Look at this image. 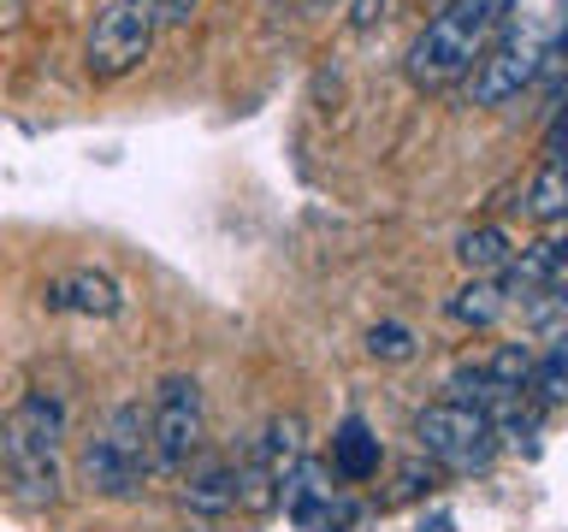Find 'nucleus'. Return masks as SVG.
Instances as JSON below:
<instances>
[{
  "instance_id": "obj_1",
  "label": "nucleus",
  "mask_w": 568,
  "mask_h": 532,
  "mask_svg": "<svg viewBox=\"0 0 568 532\" xmlns=\"http://www.w3.org/2000/svg\"><path fill=\"white\" fill-rule=\"evenodd\" d=\"M497 24H504V18H497L486 0H450V7L415 35V48H408V83L415 89H450L456 78H468Z\"/></svg>"
},
{
  "instance_id": "obj_2",
  "label": "nucleus",
  "mask_w": 568,
  "mask_h": 532,
  "mask_svg": "<svg viewBox=\"0 0 568 532\" xmlns=\"http://www.w3.org/2000/svg\"><path fill=\"white\" fill-rule=\"evenodd\" d=\"M149 468H154V461H149V415H142V402H119L113 420H106V432L89 438V450H83L89 491L131 497Z\"/></svg>"
},
{
  "instance_id": "obj_3",
  "label": "nucleus",
  "mask_w": 568,
  "mask_h": 532,
  "mask_svg": "<svg viewBox=\"0 0 568 532\" xmlns=\"http://www.w3.org/2000/svg\"><path fill=\"white\" fill-rule=\"evenodd\" d=\"M154 30H160L154 0H113V7L95 18V30H89V48H83L89 78L95 83L131 78V71L154 53Z\"/></svg>"
},
{
  "instance_id": "obj_4",
  "label": "nucleus",
  "mask_w": 568,
  "mask_h": 532,
  "mask_svg": "<svg viewBox=\"0 0 568 532\" xmlns=\"http://www.w3.org/2000/svg\"><path fill=\"white\" fill-rule=\"evenodd\" d=\"M207 438V402H202V385L184 379V372H172L166 385H160V397L149 408V461L166 473H184L195 450H202Z\"/></svg>"
},
{
  "instance_id": "obj_5",
  "label": "nucleus",
  "mask_w": 568,
  "mask_h": 532,
  "mask_svg": "<svg viewBox=\"0 0 568 532\" xmlns=\"http://www.w3.org/2000/svg\"><path fill=\"white\" fill-rule=\"evenodd\" d=\"M415 438H420V456L438 461V468H450V473H479V468H491V456H497L491 420L479 415V408H468V402L420 408Z\"/></svg>"
},
{
  "instance_id": "obj_6",
  "label": "nucleus",
  "mask_w": 568,
  "mask_h": 532,
  "mask_svg": "<svg viewBox=\"0 0 568 532\" xmlns=\"http://www.w3.org/2000/svg\"><path fill=\"white\" fill-rule=\"evenodd\" d=\"M550 42V30L532 24H509L497 42H486V53L474 60V106H504L515 95H527L539 78V53Z\"/></svg>"
},
{
  "instance_id": "obj_7",
  "label": "nucleus",
  "mask_w": 568,
  "mask_h": 532,
  "mask_svg": "<svg viewBox=\"0 0 568 532\" xmlns=\"http://www.w3.org/2000/svg\"><path fill=\"white\" fill-rule=\"evenodd\" d=\"M278 503L284 514L302 526V532H349L355 526V503L332 485V473L320 461H302V468L278 485Z\"/></svg>"
},
{
  "instance_id": "obj_8",
  "label": "nucleus",
  "mask_w": 568,
  "mask_h": 532,
  "mask_svg": "<svg viewBox=\"0 0 568 532\" xmlns=\"http://www.w3.org/2000/svg\"><path fill=\"white\" fill-rule=\"evenodd\" d=\"M562 278H568V248L557 231H545L539 243H527L521 255H509L504 266V296L509 301H532V296H545V290H562Z\"/></svg>"
},
{
  "instance_id": "obj_9",
  "label": "nucleus",
  "mask_w": 568,
  "mask_h": 532,
  "mask_svg": "<svg viewBox=\"0 0 568 532\" xmlns=\"http://www.w3.org/2000/svg\"><path fill=\"white\" fill-rule=\"evenodd\" d=\"M0 438H7V443H24V450L53 456V450H60V438H65V415H60V402L42 397V390H30V397L7 415Z\"/></svg>"
},
{
  "instance_id": "obj_10",
  "label": "nucleus",
  "mask_w": 568,
  "mask_h": 532,
  "mask_svg": "<svg viewBox=\"0 0 568 532\" xmlns=\"http://www.w3.org/2000/svg\"><path fill=\"white\" fill-rule=\"evenodd\" d=\"M255 461L284 485V479L308 461V420H302V415H273V420H266V432L255 438Z\"/></svg>"
},
{
  "instance_id": "obj_11",
  "label": "nucleus",
  "mask_w": 568,
  "mask_h": 532,
  "mask_svg": "<svg viewBox=\"0 0 568 532\" xmlns=\"http://www.w3.org/2000/svg\"><path fill=\"white\" fill-rule=\"evenodd\" d=\"M48 308H78V314L113 319V314H119V284H113V273H95V266H83V273L48 284Z\"/></svg>"
},
{
  "instance_id": "obj_12",
  "label": "nucleus",
  "mask_w": 568,
  "mask_h": 532,
  "mask_svg": "<svg viewBox=\"0 0 568 532\" xmlns=\"http://www.w3.org/2000/svg\"><path fill=\"white\" fill-rule=\"evenodd\" d=\"M379 461H385V450H379V438L367 432V420H344L337 426V438H332V473L337 479H349V485H362V479H373L379 473Z\"/></svg>"
},
{
  "instance_id": "obj_13",
  "label": "nucleus",
  "mask_w": 568,
  "mask_h": 532,
  "mask_svg": "<svg viewBox=\"0 0 568 532\" xmlns=\"http://www.w3.org/2000/svg\"><path fill=\"white\" fill-rule=\"evenodd\" d=\"M509 231H497V225H474V231H462L456 237V260H462V273L468 278H497L509 266Z\"/></svg>"
},
{
  "instance_id": "obj_14",
  "label": "nucleus",
  "mask_w": 568,
  "mask_h": 532,
  "mask_svg": "<svg viewBox=\"0 0 568 532\" xmlns=\"http://www.w3.org/2000/svg\"><path fill=\"white\" fill-rule=\"evenodd\" d=\"M184 503L202 509V514L237 509V468H231V461H202V468H190Z\"/></svg>"
},
{
  "instance_id": "obj_15",
  "label": "nucleus",
  "mask_w": 568,
  "mask_h": 532,
  "mask_svg": "<svg viewBox=\"0 0 568 532\" xmlns=\"http://www.w3.org/2000/svg\"><path fill=\"white\" fill-rule=\"evenodd\" d=\"M504 308H509V296H504V284H497V278H468L450 301H444V314H450L456 326H491Z\"/></svg>"
},
{
  "instance_id": "obj_16",
  "label": "nucleus",
  "mask_w": 568,
  "mask_h": 532,
  "mask_svg": "<svg viewBox=\"0 0 568 532\" xmlns=\"http://www.w3.org/2000/svg\"><path fill=\"white\" fill-rule=\"evenodd\" d=\"M521 202H527V213H532V219H539L545 231H557V225H562V213H568V177H562V160H545L539 177L527 184Z\"/></svg>"
},
{
  "instance_id": "obj_17",
  "label": "nucleus",
  "mask_w": 568,
  "mask_h": 532,
  "mask_svg": "<svg viewBox=\"0 0 568 532\" xmlns=\"http://www.w3.org/2000/svg\"><path fill=\"white\" fill-rule=\"evenodd\" d=\"M527 397L539 408H557L568 397V344L557 337V344H545V355L527 367Z\"/></svg>"
},
{
  "instance_id": "obj_18",
  "label": "nucleus",
  "mask_w": 568,
  "mask_h": 532,
  "mask_svg": "<svg viewBox=\"0 0 568 532\" xmlns=\"http://www.w3.org/2000/svg\"><path fill=\"white\" fill-rule=\"evenodd\" d=\"M237 509H248V514L278 509V479L255 461V450H248V456H243V468H237Z\"/></svg>"
},
{
  "instance_id": "obj_19",
  "label": "nucleus",
  "mask_w": 568,
  "mask_h": 532,
  "mask_svg": "<svg viewBox=\"0 0 568 532\" xmlns=\"http://www.w3.org/2000/svg\"><path fill=\"white\" fill-rule=\"evenodd\" d=\"M527 367H532L527 344H497V349L486 355V361H479L486 385H497V390H527Z\"/></svg>"
},
{
  "instance_id": "obj_20",
  "label": "nucleus",
  "mask_w": 568,
  "mask_h": 532,
  "mask_svg": "<svg viewBox=\"0 0 568 532\" xmlns=\"http://www.w3.org/2000/svg\"><path fill=\"white\" fill-rule=\"evenodd\" d=\"M367 355L373 361H408V355H415V331L397 326V319H385V326L367 331Z\"/></svg>"
},
{
  "instance_id": "obj_21",
  "label": "nucleus",
  "mask_w": 568,
  "mask_h": 532,
  "mask_svg": "<svg viewBox=\"0 0 568 532\" xmlns=\"http://www.w3.org/2000/svg\"><path fill=\"white\" fill-rule=\"evenodd\" d=\"M426 485H433V468L420 473V461H408V468H403V479H397V491H390V503H408V497H420Z\"/></svg>"
},
{
  "instance_id": "obj_22",
  "label": "nucleus",
  "mask_w": 568,
  "mask_h": 532,
  "mask_svg": "<svg viewBox=\"0 0 568 532\" xmlns=\"http://www.w3.org/2000/svg\"><path fill=\"white\" fill-rule=\"evenodd\" d=\"M390 12V0H349V30H373Z\"/></svg>"
},
{
  "instance_id": "obj_23",
  "label": "nucleus",
  "mask_w": 568,
  "mask_h": 532,
  "mask_svg": "<svg viewBox=\"0 0 568 532\" xmlns=\"http://www.w3.org/2000/svg\"><path fill=\"white\" fill-rule=\"evenodd\" d=\"M195 7H202V0H154V18L160 24H190Z\"/></svg>"
},
{
  "instance_id": "obj_24",
  "label": "nucleus",
  "mask_w": 568,
  "mask_h": 532,
  "mask_svg": "<svg viewBox=\"0 0 568 532\" xmlns=\"http://www.w3.org/2000/svg\"><path fill=\"white\" fill-rule=\"evenodd\" d=\"M486 7H491L497 18H509V7H515V0H486Z\"/></svg>"
},
{
  "instance_id": "obj_25",
  "label": "nucleus",
  "mask_w": 568,
  "mask_h": 532,
  "mask_svg": "<svg viewBox=\"0 0 568 532\" xmlns=\"http://www.w3.org/2000/svg\"><path fill=\"white\" fill-rule=\"evenodd\" d=\"M302 7H332V0H302Z\"/></svg>"
}]
</instances>
